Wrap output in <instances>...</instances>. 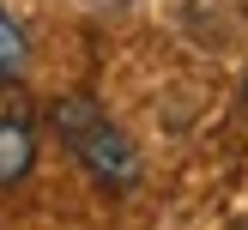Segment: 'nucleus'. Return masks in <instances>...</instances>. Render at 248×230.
I'll return each mask as SVG.
<instances>
[{
  "label": "nucleus",
  "instance_id": "f257e3e1",
  "mask_svg": "<svg viewBox=\"0 0 248 230\" xmlns=\"http://www.w3.org/2000/svg\"><path fill=\"white\" fill-rule=\"evenodd\" d=\"M48 121H55L61 145L73 152V164H79L103 194L140 188V152H133V139L91 103V97H61V103L48 109Z\"/></svg>",
  "mask_w": 248,
  "mask_h": 230
},
{
  "label": "nucleus",
  "instance_id": "f03ea898",
  "mask_svg": "<svg viewBox=\"0 0 248 230\" xmlns=\"http://www.w3.org/2000/svg\"><path fill=\"white\" fill-rule=\"evenodd\" d=\"M6 85V79H0ZM36 164V121L31 109L18 103V97L0 91V188H12V182H24Z\"/></svg>",
  "mask_w": 248,
  "mask_h": 230
},
{
  "label": "nucleus",
  "instance_id": "7ed1b4c3",
  "mask_svg": "<svg viewBox=\"0 0 248 230\" xmlns=\"http://www.w3.org/2000/svg\"><path fill=\"white\" fill-rule=\"evenodd\" d=\"M24 61H31V43H24V31H18V18H6L0 12V79H18L24 73Z\"/></svg>",
  "mask_w": 248,
  "mask_h": 230
},
{
  "label": "nucleus",
  "instance_id": "20e7f679",
  "mask_svg": "<svg viewBox=\"0 0 248 230\" xmlns=\"http://www.w3.org/2000/svg\"><path fill=\"white\" fill-rule=\"evenodd\" d=\"M242 115H248V79H242Z\"/></svg>",
  "mask_w": 248,
  "mask_h": 230
}]
</instances>
